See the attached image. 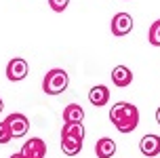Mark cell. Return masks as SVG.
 I'll return each instance as SVG.
<instances>
[{"instance_id": "cell-1", "label": "cell", "mask_w": 160, "mask_h": 158, "mask_svg": "<svg viewBox=\"0 0 160 158\" xmlns=\"http://www.w3.org/2000/svg\"><path fill=\"white\" fill-rule=\"evenodd\" d=\"M110 120L120 133H133L139 125V110L133 103L118 101L114 103L112 110H110Z\"/></svg>"}, {"instance_id": "cell-2", "label": "cell", "mask_w": 160, "mask_h": 158, "mask_svg": "<svg viewBox=\"0 0 160 158\" xmlns=\"http://www.w3.org/2000/svg\"><path fill=\"white\" fill-rule=\"evenodd\" d=\"M68 84H70L68 72L61 70V68H53V70L47 72V76L42 80V91L47 95H59L68 89Z\"/></svg>"}, {"instance_id": "cell-3", "label": "cell", "mask_w": 160, "mask_h": 158, "mask_svg": "<svg viewBox=\"0 0 160 158\" xmlns=\"http://www.w3.org/2000/svg\"><path fill=\"white\" fill-rule=\"evenodd\" d=\"M4 122H7V126H8V131H11L13 137H23V135L30 131V120H28V116L21 114V112L8 114L7 118H4Z\"/></svg>"}, {"instance_id": "cell-4", "label": "cell", "mask_w": 160, "mask_h": 158, "mask_svg": "<svg viewBox=\"0 0 160 158\" xmlns=\"http://www.w3.org/2000/svg\"><path fill=\"white\" fill-rule=\"evenodd\" d=\"M28 72H30V65L25 59L21 57H15V59H11L7 63V78L11 82H19V80H23L28 76Z\"/></svg>"}, {"instance_id": "cell-5", "label": "cell", "mask_w": 160, "mask_h": 158, "mask_svg": "<svg viewBox=\"0 0 160 158\" xmlns=\"http://www.w3.org/2000/svg\"><path fill=\"white\" fill-rule=\"evenodd\" d=\"M21 154H23V158H44L47 156V143L40 137H32L23 143Z\"/></svg>"}, {"instance_id": "cell-6", "label": "cell", "mask_w": 160, "mask_h": 158, "mask_svg": "<svg viewBox=\"0 0 160 158\" xmlns=\"http://www.w3.org/2000/svg\"><path fill=\"white\" fill-rule=\"evenodd\" d=\"M133 30V17L128 13H116L112 19V34L114 36H127Z\"/></svg>"}, {"instance_id": "cell-7", "label": "cell", "mask_w": 160, "mask_h": 158, "mask_svg": "<svg viewBox=\"0 0 160 158\" xmlns=\"http://www.w3.org/2000/svg\"><path fill=\"white\" fill-rule=\"evenodd\" d=\"M139 150L141 154L148 158H154L160 154V135H154V133H148L141 137V141H139Z\"/></svg>"}, {"instance_id": "cell-8", "label": "cell", "mask_w": 160, "mask_h": 158, "mask_svg": "<svg viewBox=\"0 0 160 158\" xmlns=\"http://www.w3.org/2000/svg\"><path fill=\"white\" fill-rule=\"evenodd\" d=\"M88 101H91V105H95V108L108 105V101H110V89L105 87V84H95V87L88 91Z\"/></svg>"}, {"instance_id": "cell-9", "label": "cell", "mask_w": 160, "mask_h": 158, "mask_svg": "<svg viewBox=\"0 0 160 158\" xmlns=\"http://www.w3.org/2000/svg\"><path fill=\"white\" fill-rule=\"evenodd\" d=\"M112 82H114V87H118V89H127L131 82H133V72L128 70L127 65H116L112 70Z\"/></svg>"}, {"instance_id": "cell-10", "label": "cell", "mask_w": 160, "mask_h": 158, "mask_svg": "<svg viewBox=\"0 0 160 158\" xmlns=\"http://www.w3.org/2000/svg\"><path fill=\"white\" fill-rule=\"evenodd\" d=\"M95 154L97 158H112L116 154V141L110 137H101L95 143Z\"/></svg>"}, {"instance_id": "cell-11", "label": "cell", "mask_w": 160, "mask_h": 158, "mask_svg": "<svg viewBox=\"0 0 160 158\" xmlns=\"http://www.w3.org/2000/svg\"><path fill=\"white\" fill-rule=\"evenodd\" d=\"M84 120V108L78 103H70L63 108V122H82Z\"/></svg>"}, {"instance_id": "cell-12", "label": "cell", "mask_w": 160, "mask_h": 158, "mask_svg": "<svg viewBox=\"0 0 160 158\" xmlns=\"http://www.w3.org/2000/svg\"><path fill=\"white\" fill-rule=\"evenodd\" d=\"M61 150L68 156H76L82 150V139H76V137H68V135H61Z\"/></svg>"}, {"instance_id": "cell-13", "label": "cell", "mask_w": 160, "mask_h": 158, "mask_svg": "<svg viewBox=\"0 0 160 158\" xmlns=\"http://www.w3.org/2000/svg\"><path fill=\"white\" fill-rule=\"evenodd\" d=\"M61 135L76 137V139H84V126H82V122H63Z\"/></svg>"}, {"instance_id": "cell-14", "label": "cell", "mask_w": 160, "mask_h": 158, "mask_svg": "<svg viewBox=\"0 0 160 158\" xmlns=\"http://www.w3.org/2000/svg\"><path fill=\"white\" fill-rule=\"evenodd\" d=\"M148 40H150V44H152V47H160V19H156V21L150 25Z\"/></svg>"}, {"instance_id": "cell-15", "label": "cell", "mask_w": 160, "mask_h": 158, "mask_svg": "<svg viewBox=\"0 0 160 158\" xmlns=\"http://www.w3.org/2000/svg\"><path fill=\"white\" fill-rule=\"evenodd\" d=\"M70 4V0H48V7L53 8L55 13H63L65 8Z\"/></svg>"}, {"instance_id": "cell-16", "label": "cell", "mask_w": 160, "mask_h": 158, "mask_svg": "<svg viewBox=\"0 0 160 158\" xmlns=\"http://www.w3.org/2000/svg\"><path fill=\"white\" fill-rule=\"evenodd\" d=\"M11 139H13V135H11V131H8L7 122L2 120V122H0V143H8Z\"/></svg>"}, {"instance_id": "cell-17", "label": "cell", "mask_w": 160, "mask_h": 158, "mask_svg": "<svg viewBox=\"0 0 160 158\" xmlns=\"http://www.w3.org/2000/svg\"><path fill=\"white\" fill-rule=\"evenodd\" d=\"M8 158H23V154H21V152H17V154H11Z\"/></svg>"}, {"instance_id": "cell-18", "label": "cell", "mask_w": 160, "mask_h": 158, "mask_svg": "<svg viewBox=\"0 0 160 158\" xmlns=\"http://www.w3.org/2000/svg\"><path fill=\"white\" fill-rule=\"evenodd\" d=\"M156 122L160 125V105H158V110H156Z\"/></svg>"}, {"instance_id": "cell-19", "label": "cell", "mask_w": 160, "mask_h": 158, "mask_svg": "<svg viewBox=\"0 0 160 158\" xmlns=\"http://www.w3.org/2000/svg\"><path fill=\"white\" fill-rule=\"evenodd\" d=\"M2 110H4V101L0 99V114H2Z\"/></svg>"}]
</instances>
